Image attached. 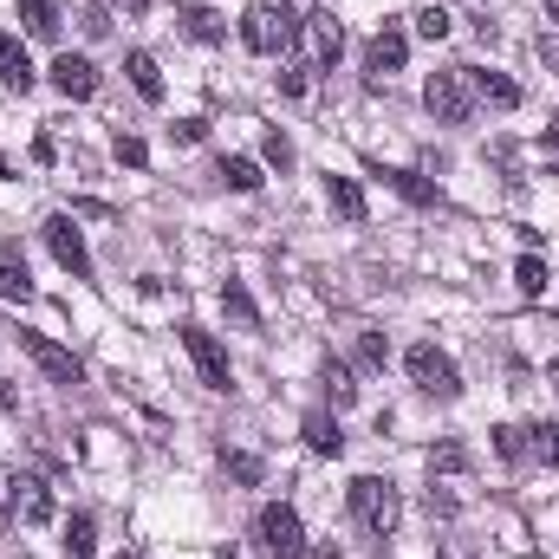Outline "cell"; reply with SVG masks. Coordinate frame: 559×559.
Here are the masks:
<instances>
[{
  "mask_svg": "<svg viewBox=\"0 0 559 559\" xmlns=\"http://www.w3.org/2000/svg\"><path fill=\"white\" fill-rule=\"evenodd\" d=\"M345 508H352V521H358L371 540H391L397 521H404V495H397V481H384V475H358V481L345 488Z\"/></svg>",
  "mask_w": 559,
  "mask_h": 559,
  "instance_id": "1",
  "label": "cell"
},
{
  "mask_svg": "<svg viewBox=\"0 0 559 559\" xmlns=\"http://www.w3.org/2000/svg\"><path fill=\"white\" fill-rule=\"evenodd\" d=\"M299 13H293V0H248V13H241V39L254 46V52H286L293 39H299Z\"/></svg>",
  "mask_w": 559,
  "mask_h": 559,
  "instance_id": "2",
  "label": "cell"
},
{
  "mask_svg": "<svg viewBox=\"0 0 559 559\" xmlns=\"http://www.w3.org/2000/svg\"><path fill=\"white\" fill-rule=\"evenodd\" d=\"M404 371H411V384H417L423 397H436V404H455L462 397V371H455V358L442 352V345H411V358H404Z\"/></svg>",
  "mask_w": 559,
  "mask_h": 559,
  "instance_id": "3",
  "label": "cell"
},
{
  "mask_svg": "<svg viewBox=\"0 0 559 559\" xmlns=\"http://www.w3.org/2000/svg\"><path fill=\"white\" fill-rule=\"evenodd\" d=\"M423 105L436 124H468L475 111V85H468V66H449V72H429L423 79Z\"/></svg>",
  "mask_w": 559,
  "mask_h": 559,
  "instance_id": "4",
  "label": "cell"
},
{
  "mask_svg": "<svg viewBox=\"0 0 559 559\" xmlns=\"http://www.w3.org/2000/svg\"><path fill=\"white\" fill-rule=\"evenodd\" d=\"M46 248H52V261L66 267L72 280H92V248H85V235L72 228V215H46Z\"/></svg>",
  "mask_w": 559,
  "mask_h": 559,
  "instance_id": "5",
  "label": "cell"
},
{
  "mask_svg": "<svg viewBox=\"0 0 559 559\" xmlns=\"http://www.w3.org/2000/svg\"><path fill=\"white\" fill-rule=\"evenodd\" d=\"M182 352L195 358V371H202V384H209V391H235V371H228V352L215 345V332L182 325Z\"/></svg>",
  "mask_w": 559,
  "mask_h": 559,
  "instance_id": "6",
  "label": "cell"
},
{
  "mask_svg": "<svg viewBox=\"0 0 559 559\" xmlns=\"http://www.w3.org/2000/svg\"><path fill=\"white\" fill-rule=\"evenodd\" d=\"M20 352H26V358H33L52 384H85V365H79L66 345H52L46 332H20Z\"/></svg>",
  "mask_w": 559,
  "mask_h": 559,
  "instance_id": "7",
  "label": "cell"
},
{
  "mask_svg": "<svg viewBox=\"0 0 559 559\" xmlns=\"http://www.w3.org/2000/svg\"><path fill=\"white\" fill-rule=\"evenodd\" d=\"M261 540H267V554H280V559L306 554V527H299V514H293L286 501H267V508H261Z\"/></svg>",
  "mask_w": 559,
  "mask_h": 559,
  "instance_id": "8",
  "label": "cell"
},
{
  "mask_svg": "<svg viewBox=\"0 0 559 559\" xmlns=\"http://www.w3.org/2000/svg\"><path fill=\"white\" fill-rule=\"evenodd\" d=\"M52 92L72 98V105L98 98V66H92L85 52H59V59H52Z\"/></svg>",
  "mask_w": 559,
  "mask_h": 559,
  "instance_id": "9",
  "label": "cell"
},
{
  "mask_svg": "<svg viewBox=\"0 0 559 559\" xmlns=\"http://www.w3.org/2000/svg\"><path fill=\"white\" fill-rule=\"evenodd\" d=\"M404 59H411L404 26H378V33H371V46H365V72H371V85H378V79H391V72H404Z\"/></svg>",
  "mask_w": 559,
  "mask_h": 559,
  "instance_id": "10",
  "label": "cell"
},
{
  "mask_svg": "<svg viewBox=\"0 0 559 559\" xmlns=\"http://www.w3.org/2000/svg\"><path fill=\"white\" fill-rule=\"evenodd\" d=\"M7 508H13L26 527L52 521V495H46V481H39V475H20V481H13V495H7Z\"/></svg>",
  "mask_w": 559,
  "mask_h": 559,
  "instance_id": "11",
  "label": "cell"
},
{
  "mask_svg": "<svg viewBox=\"0 0 559 559\" xmlns=\"http://www.w3.org/2000/svg\"><path fill=\"white\" fill-rule=\"evenodd\" d=\"M0 85H7V92H20V98L39 85V72H33V59H26V46H20L13 33H0Z\"/></svg>",
  "mask_w": 559,
  "mask_h": 559,
  "instance_id": "12",
  "label": "cell"
},
{
  "mask_svg": "<svg viewBox=\"0 0 559 559\" xmlns=\"http://www.w3.org/2000/svg\"><path fill=\"white\" fill-rule=\"evenodd\" d=\"M468 85H475V98L495 105V111H514V105H521V85H514L508 72H475V66H468Z\"/></svg>",
  "mask_w": 559,
  "mask_h": 559,
  "instance_id": "13",
  "label": "cell"
},
{
  "mask_svg": "<svg viewBox=\"0 0 559 559\" xmlns=\"http://www.w3.org/2000/svg\"><path fill=\"white\" fill-rule=\"evenodd\" d=\"M0 299H13V306H26V299H33V274H26V261H20V248H13V241L0 248Z\"/></svg>",
  "mask_w": 559,
  "mask_h": 559,
  "instance_id": "14",
  "label": "cell"
},
{
  "mask_svg": "<svg viewBox=\"0 0 559 559\" xmlns=\"http://www.w3.org/2000/svg\"><path fill=\"white\" fill-rule=\"evenodd\" d=\"M384 182H391L404 202H417V209H442V189H436L429 176H417V169H384Z\"/></svg>",
  "mask_w": 559,
  "mask_h": 559,
  "instance_id": "15",
  "label": "cell"
},
{
  "mask_svg": "<svg viewBox=\"0 0 559 559\" xmlns=\"http://www.w3.org/2000/svg\"><path fill=\"white\" fill-rule=\"evenodd\" d=\"M325 202H332L338 222H365V189L352 176H325Z\"/></svg>",
  "mask_w": 559,
  "mask_h": 559,
  "instance_id": "16",
  "label": "cell"
},
{
  "mask_svg": "<svg viewBox=\"0 0 559 559\" xmlns=\"http://www.w3.org/2000/svg\"><path fill=\"white\" fill-rule=\"evenodd\" d=\"M20 26H26L33 39H59L66 13H59V0H20Z\"/></svg>",
  "mask_w": 559,
  "mask_h": 559,
  "instance_id": "17",
  "label": "cell"
},
{
  "mask_svg": "<svg viewBox=\"0 0 559 559\" xmlns=\"http://www.w3.org/2000/svg\"><path fill=\"white\" fill-rule=\"evenodd\" d=\"M176 20H182V33H189V39H202V46H215V39H228V20H222L215 7H182Z\"/></svg>",
  "mask_w": 559,
  "mask_h": 559,
  "instance_id": "18",
  "label": "cell"
},
{
  "mask_svg": "<svg viewBox=\"0 0 559 559\" xmlns=\"http://www.w3.org/2000/svg\"><path fill=\"white\" fill-rule=\"evenodd\" d=\"M306 26H312V46H319V59H325V66H338V52H345V26L332 20V7H319Z\"/></svg>",
  "mask_w": 559,
  "mask_h": 559,
  "instance_id": "19",
  "label": "cell"
},
{
  "mask_svg": "<svg viewBox=\"0 0 559 559\" xmlns=\"http://www.w3.org/2000/svg\"><path fill=\"white\" fill-rule=\"evenodd\" d=\"M215 176H222L235 195H254V189H261V163H254V156H222Z\"/></svg>",
  "mask_w": 559,
  "mask_h": 559,
  "instance_id": "20",
  "label": "cell"
},
{
  "mask_svg": "<svg viewBox=\"0 0 559 559\" xmlns=\"http://www.w3.org/2000/svg\"><path fill=\"white\" fill-rule=\"evenodd\" d=\"M124 72H131V85H138L143 105H163V72H156V59H150V52H131V59H124Z\"/></svg>",
  "mask_w": 559,
  "mask_h": 559,
  "instance_id": "21",
  "label": "cell"
},
{
  "mask_svg": "<svg viewBox=\"0 0 559 559\" xmlns=\"http://www.w3.org/2000/svg\"><path fill=\"white\" fill-rule=\"evenodd\" d=\"M98 554V521L92 514H72L66 521V559H92Z\"/></svg>",
  "mask_w": 559,
  "mask_h": 559,
  "instance_id": "22",
  "label": "cell"
},
{
  "mask_svg": "<svg viewBox=\"0 0 559 559\" xmlns=\"http://www.w3.org/2000/svg\"><path fill=\"white\" fill-rule=\"evenodd\" d=\"M306 449H312V455H338V449H345L338 417H319V411H312V417H306Z\"/></svg>",
  "mask_w": 559,
  "mask_h": 559,
  "instance_id": "23",
  "label": "cell"
},
{
  "mask_svg": "<svg viewBox=\"0 0 559 559\" xmlns=\"http://www.w3.org/2000/svg\"><path fill=\"white\" fill-rule=\"evenodd\" d=\"M222 306H228V319H235V325H261V306H254V293H248L241 280H228V286H222Z\"/></svg>",
  "mask_w": 559,
  "mask_h": 559,
  "instance_id": "24",
  "label": "cell"
},
{
  "mask_svg": "<svg viewBox=\"0 0 559 559\" xmlns=\"http://www.w3.org/2000/svg\"><path fill=\"white\" fill-rule=\"evenodd\" d=\"M319 384H325V397H332V404H338V411H345V404H352V397H358V384H352V371H345V365H338V358H325V371H319Z\"/></svg>",
  "mask_w": 559,
  "mask_h": 559,
  "instance_id": "25",
  "label": "cell"
},
{
  "mask_svg": "<svg viewBox=\"0 0 559 559\" xmlns=\"http://www.w3.org/2000/svg\"><path fill=\"white\" fill-rule=\"evenodd\" d=\"M514 286H521L527 299H534V293H547V261H534V254H521V261H514Z\"/></svg>",
  "mask_w": 559,
  "mask_h": 559,
  "instance_id": "26",
  "label": "cell"
},
{
  "mask_svg": "<svg viewBox=\"0 0 559 559\" xmlns=\"http://www.w3.org/2000/svg\"><path fill=\"white\" fill-rule=\"evenodd\" d=\"M495 455L521 462V455H527V429H521V423H501V429H495Z\"/></svg>",
  "mask_w": 559,
  "mask_h": 559,
  "instance_id": "27",
  "label": "cell"
},
{
  "mask_svg": "<svg viewBox=\"0 0 559 559\" xmlns=\"http://www.w3.org/2000/svg\"><path fill=\"white\" fill-rule=\"evenodd\" d=\"M455 468H468V449H462V442L429 449V475H455Z\"/></svg>",
  "mask_w": 559,
  "mask_h": 559,
  "instance_id": "28",
  "label": "cell"
},
{
  "mask_svg": "<svg viewBox=\"0 0 559 559\" xmlns=\"http://www.w3.org/2000/svg\"><path fill=\"white\" fill-rule=\"evenodd\" d=\"M527 449H534L540 462H554V468H559V423H540V429H527Z\"/></svg>",
  "mask_w": 559,
  "mask_h": 559,
  "instance_id": "29",
  "label": "cell"
},
{
  "mask_svg": "<svg viewBox=\"0 0 559 559\" xmlns=\"http://www.w3.org/2000/svg\"><path fill=\"white\" fill-rule=\"evenodd\" d=\"M449 26H455V20H449V7H423V13H417L423 39H449Z\"/></svg>",
  "mask_w": 559,
  "mask_h": 559,
  "instance_id": "30",
  "label": "cell"
},
{
  "mask_svg": "<svg viewBox=\"0 0 559 559\" xmlns=\"http://www.w3.org/2000/svg\"><path fill=\"white\" fill-rule=\"evenodd\" d=\"M222 468H228L235 481H261V462H254V455H241V449H222Z\"/></svg>",
  "mask_w": 559,
  "mask_h": 559,
  "instance_id": "31",
  "label": "cell"
},
{
  "mask_svg": "<svg viewBox=\"0 0 559 559\" xmlns=\"http://www.w3.org/2000/svg\"><path fill=\"white\" fill-rule=\"evenodd\" d=\"M261 156H267L274 169H293V143L280 138V131H267V138H261Z\"/></svg>",
  "mask_w": 559,
  "mask_h": 559,
  "instance_id": "32",
  "label": "cell"
},
{
  "mask_svg": "<svg viewBox=\"0 0 559 559\" xmlns=\"http://www.w3.org/2000/svg\"><path fill=\"white\" fill-rule=\"evenodd\" d=\"M169 138H176V143H202V138H209V118H176V124H169Z\"/></svg>",
  "mask_w": 559,
  "mask_h": 559,
  "instance_id": "33",
  "label": "cell"
},
{
  "mask_svg": "<svg viewBox=\"0 0 559 559\" xmlns=\"http://www.w3.org/2000/svg\"><path fill=\"white\" fill-rule=\"evenodd\" d=\"M118 163H131V169H143V163H150V150H143V138H124V131H118Z\"/></svg>",
  "mask_w": 559,
  "mask_h": 559,
  "instance_id": "34",
  "label": "cell"
},
{
  "mask_svg": "<svg viewBox=\"0 0 559 559\" xmlns=\"http://www.w3.org/2000/svg\"><path fill=\"white\" fill-rule=\"evenodd\" d=\"M280 92L286 98H306V66H280Z\"/></svg>",
  "mask_w": 559,
  "mask_h": 559,
  "instance_id": "35",
  "label": "cell"
},
{
  "mask_svg": "<svg viewBox=\"0 0 559 559\" xmlns=\"http://www.w3.org/2000/svg\"><path fill=\"white\" fill-rule=\"evenodd\" d=\"M358 358H365V365H384V358H391V345H384L378 332H365V338H358Z\"/></svg>",
  "mask_w": 559,
  "mask_h": 559,
  "instance_id": "36",
  "label": "cell"
},
{
  "mask_svg": "<svg viewBox=\"0 0 559 559\" xmlns=\"http://www.w3.org/2000/svg\"><path fill=\"white\" fill-rule=\"evenodd\" d=\"M540 163L559 176V124H547V131H540Z\"/></svg>",
  "mask_w": 559,
  "mask_h": 559,
  "instance_id": "37",
  "label": "cell"
},
{
  "mask_svg": "<svg viewBox=\"0 0 559 559\" xmlns=\"http://www.w3.org/2000/svg\"><path fill=\"white\" fill-rule=\"evenodd\" d=\"M79 26H85L92 39H98V33H111V20H105V7H85V13H79Z\"/></svg>",
  "mask_w": 559,
  "mask_h": 559,
  "instance_id": "38",
  "label": "cell"
},
{
  "mask_svg": "<svg viewBox=\"0 0 559 559\" xmlns=\"http://www.w3.org/2000/svg\"><path fill=\"white\" fill-rule=\"evenodd\" d=\"M13 411H20V391H13V384L0 378V417H13Z\"/></svg>",
  "mask_w": 559,
  "mask_h": 559,
  "instance_id": "39",
  "label": "cell"
},
{
  "mask_svg": "<svg viewBox=\"0 0 559 559\" xmlns=\"http://www.w3.org/2000/svg\"><path fill=\"white\" fill-rule=\"evenodd\" d=\"M540 59H547V66L559 72V39H554V33H540Z\"/></svg>",
  "mask_w": 559,
  "mask_h": 559,
  "instance_id": "40",
  "label": "cell"
},
{
  "mask_svg": "<svg viewBox=\"0 0 559 559\" xmlns=\"http://www.w3.org/2000/svg\"><path fill=\"white\" fill-rule=\"evenodd\" d=\"M118 7H124V13H143V7H150V0H118Z\"/></svg>",
  "mask_w": 559,
  "mask_h": 559,
  "instance_id": "41",
  "label": "cell"
},
{
  "mask_svg": "<svg viewBox=\"0 0 559 559\" xmlns=\"http://www.w3.org/2000/svg\"><path fill=\"white\" fill-rule=\"evenodd\" d=\"M547 20H554V26H559V0H547Z\"/></svg>",
  "mask_w": 559,
  "mask_h": 559,
  "instance_id": "42",
  "label": "cell"
},
{
  "mask_svg": "<svg viewBox=\"0 0 559 559\" xmlns=\"http://www.w3.org/2000/svg\"><path fill=\"white\" fill-rule=\"evenodd\" d=\"M118 559H143V554H118Z\"/></svg>",
  "mask_w": 559,
  "mask_h": 559,
  "instance_id": "43",
  "label": "cell"
},
{
  "mask_svg": "<svg viewBox=\"0 0 559 559\" xmlns=\"http://www.w3.org/2000/svg\"><path fill=\"white\" fill-rule=\"evenodd\" d=\"M0 176H7V156H0Z\"/></svg>",
  "mask_w": 559,
  "mask_h": 559,
  "instance_id": "44",
  "label": "cell"
},
{
  "mask_svg": "<svg viewBox=\"0 0 559 559\" xmlns=\"http://www.w3.org/2000/svg\"><path fill=\"white\" fill-rule=\"evenodd\" d=\"M215 559H235V554H215Z\"/></svg>",
  "mask_w": 559,
  "mask_h": 559,
  "instance_id": "45",
  "label": "cell"
}]
</instances>
